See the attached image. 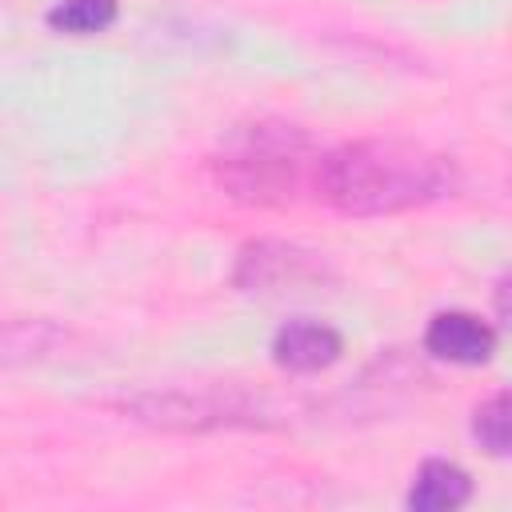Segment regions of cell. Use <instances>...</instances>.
<instances>
[{
  "label": "cell",
  "instance_id": "8",
  "mask_svg": "<svg viewBox=\"0 0 512 512\" xmlns=\"http://www.w3.org/2000/svg\"><path fill=\"white\" fill-rule=\"evenodd\" d=\"M472 436L480 440L484 452H492V456H508L512 420H508V396H504V392L488 396V400L472 412Z\"/></svg>",
  "mask_w": 512,
  "mask_h": 512
},
{
  "label": "cell",
  "instance_id": "1",
  "mask_svg": "<svg viewBox=\"0 0 512 512\" xmlns=\"http://www.w3.org/2000/svg\"><path fill=\"white\" fill-rule=\"evenodd\" d=\"M312 184L344 216H392L452 196L456 164L416 140L372 136L316 156Z\"/></svg>",
  "mask_w": 512,
  "mask_h": 512
},
{
  "label": "cell",
  "instance_id": "2",
  "mask_svg": "<svg viewBox=\"0 0 512 512\" xmlns=\"http://www.w3.org/2000/svg\"><path fill=\"white\" fill-rule=\"evenodd\" d=\"M220 184L244 204H288L316 172V152L296 124H240L216 160Z\"/></svg>",
  "mask_w": 512,
  "mask_h": 512
},
{
  "label": "cell",
  "instance_id": "4",
  "mask_svg": "<svg viewBox=\"0 0 512 512\" xmlns=\"http://www.w3.org/2000/svg\"><path fill=\"white\" fill-rule=\"evenodd\" d=\"M424 348L436 360H448V364H460V368H476V364H488L492 360V352H496V328L488 320H480L476 312L448 308V312H436L428 320Z\"/></svg>",
  "mask_w": 512,
  "mask_h": 512
},
{
  "label": "cell",
  "instance_id": "7",
  "mask_svg": "<svg viewBox=\"0 0 512 512\" xmlns=\"http://www.w3.org/2000/svg\"><path fill=\"white\" fill-rule=\"evenodd\" d=\"M116 16H120L116 0H56L44 20L60 36H96V32H108Z\"/></svg>",
  "mask_w": 512,
  "mask_h": 512
},
{
  "label": "cell",
  "instance_id": "6",
  "mask_svg": "<svg viewBox=\"0 0 512 512\" xmlns=\"http://www.w3.org/2000/svg\"><path fill=\"white\" fill-rule=\"evenodd\" d=\"M472 500V476L456 460H424L412 476L404 504L412 512H456Z\"/></svg>",
  "mask_w": 512,
  "mask_h": 512
},
{
  "label": "cell",
  "instance_id": "5",
  "mask_svg": "<svg viewBox=\"0 0 512 512\" xmlns=\"http://www.w3.org/2000/svg\"><path fill=\"white\" fill-rule=\"evenodd\" d=\"M344 352V336L332 328V324H320V320H288L276 328L272 336V360L276 368L284 372H296V376H308V372H324L328 364H336Z\"/></svg>",
  "mask_w": 512,
  "mask_h": 512
},
{
  "label": "cell",
  "instance_id": "9",
  "mask_svg": "<svg viewBox=\"0 0 512 512\" xmlns=\"http://www.w3.org/2000/svg\"><path fill=\"white\" fill-rule=\"evenodd\" d=\"M52 328L48 324H20V320H0V364L12 360H32L48 352Z\"/></svg>",
  "mask_w": 512,
  "mask_h": 512
},
{
  "label": "cell",
  "instance_id": "3",
  "mask_svg": "<svg viewBox=\"0 0 512 512\" xmlns=\"http://www.w3.org/2000/svg\"><path fill=\"white\" fill-rule=\"evenodd\" d=\"M320 260L312 252H300L292 244H276V240H260L248 244L240 252L236 264V284L244 292H264V296H280V292H296L320 280Z\"/></svg>",
  "mask_w": 512,
  "mask_h": 512
}]
</instances>
